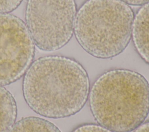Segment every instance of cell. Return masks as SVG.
Here are the masks:
<instances>
[{
    "mask_svg": "<svg viewBox=\"0 0 149 132\" xmlns=\"http://www.w3.org/2000/svg\"><path fill=\"white\" fill-rule=\"evenodd\" d=\"M72 132H112L102 126L93 123H87L80 125Z\"/></svg>",
    "mask_w": 149,
    "mask_h": 132,
    "instance_id": "obj_9",
    "label": "cell"
},
{
    "mask_svg": "<svg viewBox=\"0 0 149 132\" xmlns=\"http://www.w3.org/2000/svg\"><path fill=\"white\" fill-rule=\"evenodd\" d=\"M75 0H27L26 25L34 45L54 52L65 46L74 34Z\"/></svg>",
    "mask_w": 149,
    "mask_h": 132,
    "instance_id": "obj_4",
    "label": "cell"
},
{
    "mask_svg": "<svg viewBox=\"0 0 149 132\" xmlns=\"http://www.w3.org/2000/svg\"><path fill=\"white\" fill-rule=\"evenodd\" d=\"M133 132H149V121L143 123L137 127Z\"/></svg>",
    "mask_w": 149,
    "mask_h": 132,
    "instance_id": "obj_12",
    "label": "cell"
},
{
    "mask_svg": "<svg viewBox=\"0 0 149 132\" xmlns=\"http://www.w3.org/2000/svg\"><path fill=\"white\" fill-rule=\"evenodd\" d=\"M8 132H61L52 122L38 117L23 118L14 123Z\"/></svg>",
    "mask_w": 149,
    "mask_h": 132,
    "instance_id": "obj_8",
    "label": "cell"
},
{
    "mask_svg": "<svg viewBox=\"0 0 149 132\" xmlns=\"http://www.w3.org/2000/svg\"><path fill=\"white\" fill-rule=\"evenodd\" d=\"M129 5L140 6L149 3V0H121Z\"/></svg>",
    "mask_w": 149,
    "mask_h": 132,
    "instance_id": "obj_11",
    "label": "cell"
},
{
    "mask_svg": "<svg viewBox=\"0 0 149 132\" xmlns=\"http://www.w3.org/2000/svg\"><path fill=\"white\" fill-rule=\"evenodd\" d=\"M17 105L11 93L0 85V132H8L16 122Z\"/></svg>",
    "mask_w": 149,
    "mask_h": 132,
    "instance_id": "obj_7",
    "label": "cell"
},
{
    "mask_svg": "<svg viewBox=\"0 0 149 132\" xmlns=\"http://www.w3.org/2000/svg\"><path fill=\"white\" fill-rule=\"evenodd\" d=\"M22 19L0 13V85L19 79L31 64L35 46Z\"/></svg>",
    "mask_w": 149,
    "mask_h": 132,
    "instance_id": "obj_5",
    "label": "cell"
},
{
    "mask_svg": "<svg viewBox=\"0 0 149 132\" xmlns=\"http://www.w3.org/2000/svg\"><path fill=\"white\" fill-rule=\"evenodd\" d=\"M91 112L98 124L112 132H131L149 113V84L137 72L108 70L94 82L88 95Z\"/></svg>",
    "mask_w": 149,
    "mask_h": 132,
    "instance_id": "obj_2",
    "label": "cell"
},
{
    "mask_svg": "<svg viewBox=\"0 0 149 132\" xmlns=\"http://www.w3.org/2000/svg\"><path fill=\"white\" fill-rule=\"evenodd\" d=\"M23 0H0V13H8L15 10Z\"/></svg>",
    "mask_w": 149,
    "mask_h": 132,
    "instance_id": "obj_10",
    "label": "cell"
},
{
    "mask_svg": "<svg viewBox=\"0 0 149 132\" xmlns=\"http://www.w3.org/2000/svg\"><path fill=\"white\" fill-rule=\"evenodd\" d=\"M134 17L132 8L121 0H87L76 13L75 38L92 56L113 58L129 43Z\"/></svg>",
    "mask_w": 149,
    "mask_h": 132,
    "instance_id": "obj_3",
    "label": "cell"
},
{
    "mask_svg": "<svg viewBox=\"0 0 149 132\" xmlns=\"http://www.w3.org/2000/svg\"><path fill=\"white\" fill-rule=\"evenodd\" d=\"M87 71L76 60L62 56L40 57L31 63L23 81V94L37 114L59 119L72 116L89 95Z\"/></svg>",
    "mask_w": 149,
    "mask_h": 132,
    "instance_id": "obj_1",
    "label": "cell"
},
{
    "mask_svg": "<svg viewBox=\"0 0 149 132\" xmlns=\"http://www.w3.org/2000/svg\"><path fill=\"white\" fill-rule=\"evenodd\" d=\"M132 37L136 52L149 64V3L143 5L134 15Z\"/></svg>",
    "mask_w": 149,
    "mask_h": 132,
    "instance_id": "obj_6",
    "label": "cell"
}]
</instances>
